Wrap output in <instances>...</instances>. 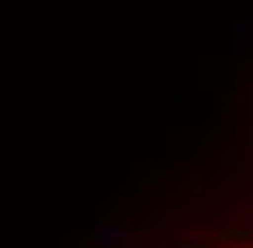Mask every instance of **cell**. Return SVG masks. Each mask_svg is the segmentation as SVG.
Segmentation results:
<instances>
[{"mask_svg":"<svg viewBox=\"0 0 253 248\" xmlns=\"http://www.w3.org/2000/svg\"><path fill=\"white\" fill-rule=\"evenodd\" d=\"M123 248H135V244H123Z\"/></svg>","mask_w":253,"mask_h":248,"instance_id":"cell-9","label":"cell"},{"mask_svg":"<svg viewBox=\"0 0 253 248\" xmlns=\"http://www.w3.org/2000/svg\"><path fill=\"white\" fill-rule=\"evenodd\" d=\"M231 66L227 61H205V87H227Z\"/></svg>","mask_w":253,"mask_h":248,"instance_id":"cell-2","label":"cell"},{"mask_svg":"<svg viewBox=\"0 0 253 248\" xmlns=\"http://www.w3.org/2000/svg\"><path fill=\"white\" fill-rule=\"evenodd\" d=\"M218 240H179V244H170V248H214Z\"/></svg>","mask_w":253,"mask_h":248,"instance_id":"cell-6","label":"cell"},{"mask_svg":"<svg viewBox=\"0 0 253 248\" xmlns=\"http://www.w3.org/2000/svg\"><path fill=\"white\" fill-rule=\"evenodd\" d=\"M236 183H240V170L236 166H227V170L214 178V187H218V196H236Z\"/></svg>","mask_w":253,"mask_h":248,"instance_id":"cell-3","label":"cell"},{"mask_svg":"<svg viewBox=\"0 0 253 248\" xmlns=\"http://www.w3.org/2000/svg\"><path fill=\"white\" fill-rule=\"evenodd\" d=\"M218 244H253V218L249 222H231V226H218L214 231Z\"/></svg>","mask_w":253,"mask_h":248,"instance_id":"cell-1","label":"cell"},{"mask_svg":"<svg viewBox=\"0 0 253 248\" xmlns=\"http://www.w3.org/2000/svg\"><path fill=\"white\" fill-rule=\"evenodd\" d=\"M166 105H170V113H183V109H188V105H192V96H188V92H170V96H166Z\"/></svg>","mask_w":253,"mask_h":248,"instance_id":"cell-5","label":"cell"},{"mask_svg":"<svg viewBox=\"0 0 253 248\" xmlns=\"http://www.w3.org/2000/svg\"><path fill=\"white\" fill-rule=\"evenodd\" d=\"M201 187H205V183H201V174H197V170H188V174H183V187H179V196H197Z\"/></svg>","mask_w":253,"mask_h":248,"instance_id":"cell-4","label":"cell"},{"mask_svg":"<svg viewBox=\"0 0 253 248\" xmlns=\"http://www.w3.org/2000/svg\"><path fill=\"white\" fill-rule=\"evenodd\" d=\"M249 113H253V87H249Z\"/></svg>","mask_w":253,"mask_h":248,"instance_id":"cell-8","label":"cell"},{"mask_svg":"<svg viewBox=\"0 0 253 248\" xmlns=\"http://www.w3.org/2000/svg\"><path fill=\"white\" fill-rule=\"evenodd\" d=\"M245 140H249V161H245V174H249V183H253V126H249V135H245Z\"/></svg>","mask_w":253,"mask_h":248,"instance_id":"cell-7","label":"cell"}]
</instances>
